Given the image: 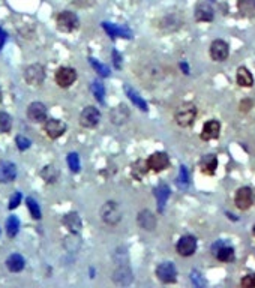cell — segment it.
<instances>
[{"label":"cell","mask_w":255,"mask_h":288,"mask_svg":"<svg viewBox=\"0 0 255 288\" xmlns=\"http://www.w3.org/2000/svg\"><path fill=\"white\" fill-rule=\"evenodd\" d=\"M195 117H197V107H195L194 104H191V102L182 104V105L177 108V111L174 113V120H176V123H177L179 126H182V128L191 126V125L194 123Z\"/></svg>","instance_id":"cell-1"},{"label":"cell","mask_w":255,"mask_h":288,"mask_svg":"<svg viewBox=\"0 0 255 288\" xmlns=\"http://www.w3.org/2000/svg\"><path fill=\"white\" fill-rule=\"evenodd\" d=\"M254 200H255V194L252 188L249 186H242L236 191L234 194V204L239 210H248L252 207L254 204Z\"/></svg>","instance_id":"cell-2"},{"label":"cell","mask_w":255,"mask_h":288,"mask_svg":"<svg viewBox=\"0 0 255 288\" xmlns=\"http://www.w3.org/2000/svg\"><path fill=\"white\" fill-rule=\"evenodd\" d=\"M101 219L108 225H116L122 219V210L116 201H107L101 207Z\"/></svg>","instance_id":"cell-3"},{"label":"cell","mask_w":255,"mask_h":288,"mask_svg":"<svg viewBox=\"0 0 255 288\" xmlns=\"http://www.w3.org/2000/svg\"><path fill=\"white\" fill-rule=\"evenodd\" d=\"M156 276L164 284H173L177 279V270L173 263L165 261L156 267Z\"/></svg>","instance_id":"cell-4"},{"label":"cell","mask_w":255,"mask_h":288,"mask_svg":"<svg viewBox=\"0 0 255 288\" xmlns=\"http://www.w3.org/2000/svg\"><path fill=\"white\" fill-rule=\"evenodd\" d=\"M78 17L71 11H63L57 15V27L62 32H74L78 27Z\"/></svg>","instance_id":"cell-5"},{"label":"cell","mask_w":255,"mask_h":288,"mask_svg":"<svg viewBox=\"0 0 255 288\" xmlns=\"http://www.w3.org/2000/svg\"><path fill=\"white\" fill-rule=\"evenodd\" d=\"M101 120V113L95 107H86L80 114V125L83 128H95Z\"/></svg>","instance_id":"cell-6"},{"label":"cell","mask_w":255,"mask_h":288,"mask_svg":"<svg viewBox=\"0 0 255 288\" xmlns=\"http://www.w3.org/2000/svg\"><path fill=\"white\" fill-rule=\"evenodd\" d=\"M176 249L179 252V255L182 257H191L195 254L197 251V239L191 234H186V236H182L176 245Z\"/></svg>","instance_id":"cell-7"},{"label":"cell","mask_w":255,"mask_h":288,"mask_svg":"<svg viewBox=\"0 0 255 288\" xmlns=\"http://www.w3.org/2000/svg\"><path fill=\"white\" fill-rule=\"evenodd\" d=\"M209 54L212 57V60L215 62H224L228 59V54H230V47L225 41L222 39H216L212 42L210 45V50H209Z\"/></svg>","instance_id":"cell-8"},{"label":"cell","mask_w":255,"mask_h":288,"mask_svg":"<svg viewBox=\"0 0 255 288\" xmlns=\"http://www.w3.org/2000/svg\"><path fill=\"white\" fill-rule=\"evenodd\" d=\"M45 78V71L41 65H30L24 71V80L30 86H39L44 83Z\"/></svg>","instance_id":"cell-9"},{"label":"cell","mask_w":255,"mask_h":288,"mask_svg":"<svg viewBox=\"0 0 255 288\" xmlns=\"http://www.w3.org/2000/svg\"><path fill=\"white\" fill-rule=\"evenodd\" d=\"M54 78H56V83H57L60 87H69V86L74 84L75 80H77V71L72 69V68L63 66V68L57 69Z\"/></svg>","instance_id":"cell-10"},{"label":"cell","mask_w":255,"mask_h":288,"mask_svg":"<svg viewBox=\"0 0 255 288\" xmlns=\"http://www.w3.org/2000/svg\"><path fill=\"white\" fill-rule=\"evenodd\" d=\"M168 165H170V158L165 152H156L147 159V167L156 173L164 171L165 168H168Z\"/></svg>","instance_id":"cell-11"},{"label":"cell","mask_w":255,"mask_h":288,"mask_svg":"<svg viewBox=\"0 0 255 288\" xmlns=\"http://www.w3.org/2000/svg\"><path fill=\"white\" fill-rule=\"evenodd\" d=\"M212 251L215 254V257L222 261V263H231L234 261V249L222 242H218L212 246Z\"/></svg>","instance_id":"cell-12"},{"label":"cell","mask_w":255,"mask_h":288,"mask_svg":"<svg viewBox=\"0 0 255 288\" xmlns=\"http://www.w3.org/2000/svg\"><path fill=\"white\" fill-rule=\"evenodd\" d=\"M44 131L50 138H59L66 132V125L62 120L57 119H50L44 125Z\"/></svg>","instance_id":"cell-13"},{"label":"cell","mask_w":255,"mask_h":288,"mask_svg":"<svg viewBox=\"0 0 255 288\" xmlns=\"http://www.w3.org/2000/svg\"><path fill=\"white\" fill-rule=\"evenodd\" d=\"M27 117L36 123L47 120V107L42 102H32L27 108Z\"/></svg>","instance_id":"cell-14"},{"label":"cell","mask_w":255,"mask_h":288,"mask_svg":"<svg viewBox=\"0 0 255 288\" xmlns=\"http://www.w3.org/2000/svg\"><path fill=\"white\" fill-rule=\"evenodd\" d=\"M221 134V123L218 120H209L204 123L203 131H201V140L204 141H212L216 140Z\"/></svg>","instance_id":"cell-15"},{"label":"cell","mask_w":255,"mask_h":288,"mask_svg":"<svg viewBox=\"0 0 255 288\" xmlns=\"http://www.w3.org/2000/svg\"><path fill=\"white\" fill-rule=\"evenodd\" d=\"M17 177V167L9 161L0 162V183H9Z\"/></svg>","instance_id":"cell-16"},{"label":"cell","mask_w":255,"mask_h":288,"mask_svg":"<svg viewBox=\"0 0 255 288\" xmlns=\"http://www.w3.org/2000/svg\"><path fill=\"white\" fill-rule=\"evenodd\" d=\"M129 116H131V111H129V108H128L125 104H120V105L114 107V108L110 111V119H111V122H113L114 125H123V123H126L128 119H129Z\"/></svg>","instance_id":"cell-17"},{"label":"cell","mask_w":255,"mask_h":288,"mask_svg":"<svg viewBox=\"0 0 255 288\" xmlns=\"http://www.w3.org/2000/svg\"><path fill=\"white\" fill-rule=\"evenodd\" d=\"M215 17L213 8L209 3H200L195 8V20L201 23H210Z\"/></svg>","instance_id":"cell-18"},{"label":"cell","mask_w":255,"mask_h":288,"mask_svg":"<svg viewBox=\"0 0 255 288\" xmlns=\"http://www.w3.org/2000/svg\"><path fill=\"white\" fill-rule=\"evenodd\" d=\"M138 225L143 230L153 231L156 228V216L150 210H141L138 213Z\"/></svg>","instance_id":"cell-19"},{"label":"cell","mask_w":255,"mask_h":288,"mask_svg":"<svg viewBox=\"0 0 255 288\" xmlns=\"http://www.w3.org/2000/svg\"><path fill=\"white\" fill-rule=\"evenodd\" d=\"M200 168L204 174L207 176H213L216 173V168H218V158L216 155H206L201 158L200 161Z\"/></svg>","instance_id":"cell-20"},{"label":"cell","mask_w":255,"mask_h":288,"mask_svg":"<svg viewBox=\"0 0 255 288\" xmlns=\"http://www.w3.org/2000/svg\"><path fill=\"white\" fill-rule=\"evenodd\" d=\"M113 281L117 285H129L132 282V272L126 266H120L114 273H113Z\"/></svg>","instance_id":"cell-21"},{"label":"cell","mask_w":255,"mask_h":288,"mask_svg":"<svg viewBox=\"0 0 255 288\" xmlns=\"http://www.w3.org/2000/svg\"><path fill=\"white\" fill-rule=\"evenodd\" d=\"M63 225H65L71 233H75V234H77V233L81 230V219H80L78 213H74V212L66 213V215L63 216Z\"/></svg>","instance_id":"cell-22"},{"label":"cell","mask_w":255,"mask_h":288,"mask_svg":"<svg viewBox=\"0 0 255 288\" xmlns=\"http://www.w3.org/2000/svg\"><path fill=\"white\" fill-rule=\"evenodd\" d=\"M237 84L240 87H252L254 86V75L251 74V71L245 66H240L237 69Z\"/></svg>","instance_id":"cell-23"},{"label":"cell","mask_w":255,"mask_h":288,"mask_svg":"<svg viewBox=\"0 0 255 288\" xmlns=\"http://www.w3.org/2000/svg\"><path fill=\"white\" fill-rule=\"evenodd\" d=\"M237 9H239L240 15L245 18L255 17V0H239Z\"/></svg>","instance_id":"cell-24"},{"label":"cell","mask_w":255,"mask_h":288,"mask_svg":"<svg viewBox=\"0 0 255 288\" xmlns=\"http://www.w3.org/2000/svg\"><path fill=\"white\" fill-rule=\"evenodd\" d=\"M24 264H26V261H24V258H23L20 254H12V255H9L8 260H6V267H8V270L12 272V273L21 272V270L24 269Z\"/></svg>","instance_id":"cell-25"},{"label":"cell","mask_w":255,"mask_h":288,"mask_svg":"<svg viewBox=\"0 0 255 288\" xmlns=\"http://www.w3.org/2000/svg\"><path fill=\"white\" fill-rule=\"evenodd\" d=\"M102 26H104L105 32L113 38H131V32L125 27H119V26H114L110 23H104Z\"/></svg>","instance_id":"cell-26"},{"label":"cell","mask_w":255,"mask_h":288,"mask_svg":"<svg viewBox=\"0 0 255 288\" xmlns=\"http://www.w3.org/2000/svg\"><path fill=\"white\" fill-rule=\"evenodd\" d=\"M155 195H156V200H158V206H159V210L162 212L165 204H167V200L170 197V188L167 185H161L156 188L155 191Z\"/></svg>","instance_id":"cell-27"},{"label":"cell","mask_w":255,"mask_h":288,"mask_svg":"<svg viewBox=\"0 0 255 288\" xmlns=\"http://www.w3.org/2000/svg\"><path fill=\"white\" fill-rule=\"evenodd\" d=\"M125 92H126V95L129 96V99L140 108V110H143V111H147V104H146V101L141 98V96L135 92V90H132L129 86H125Z\"/></svg>","instance_id":"cell-28"},{"label":"cell","mask_w":255,"mask_h":288,"mask_svg":"<svg viewBox=\"0 0 255 288\" xmlns=\"http://www.w3.org/2000/svg\"><path fill=\"white\" fill-rule=\"evenodd\" d=\"M41 177L47 182V183H54L59 179V170L54 165H47L42 168L41 171Z\"/></svg>","instance_id":"cell-29"},{"label":"cell","mask_w":255,"mask_h":288,"mask_svg":"<svg viewBox=\"0 0 255 288\" xmlns=\"http://www.w3.org/2000/svg\"><path fill=\"white\" fill-rule=\"evenodd\" d=\"M12 128V119L8 113L0 111V134H6Z\"/></svg>","instance_id":"cell-30"},{"label":"cell","mask_w":255,"mask_h":288,"mask_svg":"<svg viewBox=\"0 0 255 288\" xmlns=\"http://www.w3.org/2000/svg\"><path fill=\"white\" fill-rule=\"evenodd\" d=\"M18 230H20V221L17 216H11L8 221H6V233L9 237H15L18 234Z\"/></svg>","instance_id":"cell-31"},{"label":"cell","mask_w":255,"mask_h":288,"mask_svg":"<svg viewBox=\"0 0 255 288\" xmlns=\"http://www.w3.org/2000/svg\"><path fill=\"white\" fill-rule=\"evenodd\" d=\"M26 203H27V207L30 210L32 218L33 219H41V209H39L38 203L33 198H26Z\"/></svg>","instance_id":"cell-32"},{"label":"cell","mask_w":255,"mask_h":288,"mask_svg":"<svg viewBox=\"0 0 255 288\" xmlns=\"http://www.w3.org/2000/svg\"><path fill=\"white\" fill-rule=\"evenodd\" d=\"M92 90H93V93H95V98H96L99 102H104L105 89H104L102 83H99V81H95V83H93V86H92Z\"/></svg>","instance_id":"cell-33"},{"label":"cell","mask_w":255,"mask_h":288,"mask_svg":"<svg viewBox=\"0 0 255 288\" xmlns=\"http://www.w3.org/2000/svg\"><path fill=\"white\" fill-rule=\"evenodd\" d=\"M90 65L93 66V69H95V71H96L101 77H108V75H110V69H108V66H105V65L99 63L98 60L90 59Z\"/></svg>","instance_id":"cell-34"},{"label":"cell","mask_w":255,"mask_h":288,"mask_svg":"<svg viewBox=\"0 0 255 288\" xmlns=\"http://www.w3.org/2000/svg\"><path fill=\"white\" fill-rule=\"evenodd\" d=\"M68 165H69L72 173H78L80 171V158H78L77 153H69L68 155Z\"/></svg>","instance_id":"cell-35"},{"label":"cell","mask_w":255,"mask_h":288,"mask_svg":"<svg viewBox=\"0 0 255 288\" xmlns=\"http://www.w3.org/2000/svg\"><path fill=\"white\" fill-rule=\"evenodd\" d=\"M240 285L243 288H255V273L245 275L240 281Z\"/></svg>","instance_id":"cell-36"},{"label":"cell","mask_w":255,"mask_h":288,"mask_svg":"<svg viewBox=\"0 0 255 288\" xmlns=\"http://www.w3.org/2000/svg\"><path fill=\"white\" fill-rule=\"evenodd\" d=\"M15 143H17V147H18L21 152L30 147V140L26 138V137H23V135H18V137L15 138Z\"/></svg>","instance_id":"cell-37"},{"label":"cell","mask_w":255,"mask_h":288,"mask_svg":"<svg viewBox=\"0 0 255 288\" xmlns=\"http://www.w3.org/2000/svg\"><path fill=\"white\" fill-rule=\"evenodd\" d=\"M20 201H21V194L20 192H15V194L11 197V201H9V209L12 210V209H15L18 204H20Z\"/></svg>","instance_id":"cell-38"},{"label":"cell","mask_w":255,"mask_h":288,"mask_svg":"<svg viewBox=\"0 0 255 288\" xmlns=\"http://www.w3.org/2000/svg\"><path fill=\"white\" fill-rule=\"evenodd\" d=\"M189 182V177H188V173H186V168L185 167H180V176H179V183L186 186Z\"/></svg>","instance_id":"cell-39"},{"label":"cell","mask_w":255,"mask_h":288,"mask_svg":"<svg viewBox=\"0 0 255 288\" xmlns=\"http://www.w3.org/2000/svg\"><path fill=\"white\" fill-rule=\"evenodd\" d=\"M191 278H192V281H194V284H195L197 287H201V285H204V281L201 279V275H200L198 272H192Z\"/></svg>","instance_id":"cell-40"},{"label":"cell","mask_w":255,"mask_h":288,"mask_svg":"<svg viewBox=\"0 0 255 288\" xmlns=\"http://www.w3.org/2000/svg\"><path fill=\"white\" fill-rule=\"evenodd\" d=\"M251 107H252V101H251V99H245V101H242V104H240V111L246 113V111L251 110Z\"/></svg>","instance_id":"cell-41"},{"label":"cell","mask_w":255,"mask_h":288,"mask_svg":"<svg viewBox=\"0 0 255 288\" xmlns=\"http://www.w3.org/2000/svg\"><path fill=\"white\" fill-rule=\"evenodd\" d=\"M113 59H114V66H116L117 69H120V68H122V63H120L122 59H120V56H119V53H117L116 50L113 51Z\"/></svg>","instance_id":"cell-42"},{"label":"cell","mask_w":255,"mask_h":288,"mask_svg":"<svg viewBox=\"0 0 255 288\" xmlns=\"http://www.w3.org/2000/svg\"><path fill=\"white\" fill-rule=\"evenodd\" d=\"M5 42H6V32L2 27H0V50L3 48Z\"/></svg>","instance_id":"cell-43"},{"label":"cell","mask_w":255,"mask_h":288,"mask_svg":"<svg viewBox=\"0 0 255 288\" xmlns=\"http://www.w3.org/2000/svg\"><path fill=\"white\" fill-rule=\"evenodd\" d=\"M2 98H3V96H2V89H0V102H2Z\"/></svg>","instance_id":"cell-44"},{"label":"cell","mask_w":255,"mask_h":288,"mask_svg":"<svg viewBox=\"0 0 255 288\" xmlns=\"http://www.w3.org/2000/svg\"><path fill=\"white\" fill-rule=\"evenodd\" d=\"M252 233H254V236H255V224H254V227H252Z\"/></svg>","instance_id":"cell-45"}]
</instances>
